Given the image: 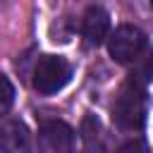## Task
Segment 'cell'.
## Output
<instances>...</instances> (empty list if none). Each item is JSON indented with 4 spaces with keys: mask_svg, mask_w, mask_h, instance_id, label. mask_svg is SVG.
<instances>
[{
    "mask_svg": "<svg viewBox=\"0 0 153 153\" xmlns=\"http://www.w3.org/2000/svg\"><path fill=\"white\" fill-rule=\"evenodd\" d=\"M146 108H148V98H146V88L131 79H127L112 103V120L120 129L124 131H139L146 122Z\"/></svg>",
    "mask_w": 153,
    "mask_h": 153,
    "instance_id": "cell-1",
    "label": "cell"
},
{
    "mask_svg": "<svg viewBox=\"0 0 153 153\" xmlns=\"http://www.w3.org/2000/svg\"><path fill=\"white\" fill-rule=\"evenodd\" d=\"M69 79H72V67L65 57H60V55L38 57V62L33 67V88L38 93L53 96L60 88H65Z\"/></svg>",
    "mask_w": 153,
    "mask_h": 153,
    "instance_id": "cell-2",
    "label": "cell"
},
{
    "mask_svg": "<svg viewBox=\"0 0 153 153\" xmlns=\"http://www.w3.org/2000/svg\"><path fill=\"white\" fill-rule=\"evenodd\" d=\"M108 50H110V57L120 65H134L143 50H146V36L141 29L131 26V24H122L117 26L110 38H108Z\"/></svg>",
    "mask_w": 153,
    "mask_h": 153,
    "instance_id": "cell-3",
    "label": "cell"
},
{
    "mask_svg": "<svg viewBox=\"0 0 153 153\" xmlns=\"http://www.w3.org/2000/svg\"><path fill=\"white\" fill-rule=\"evenodd\" d=\"M41 139L48 153H72L74 151V129L62 120H45L41 124Z\"/></svg>",
    "mask_w": 153,
    "mask_h": 153,
    "instance_id": "cell-4",
    "label": "cell"
},
{
    "mask_svg": "<svg viewBox=\"0 0 153 153\" xmlns=\"http://www.w3.org/2000/svg\"><path fill=\"white\" fill-rule=\"evenodd\" d=\"M31 134L22 120H7L0 124V153H29Z\"/></svg>",
    "mask_w": 153,
    "mask_h": 153,
    "instance_id": "cell-5",
    "label": "cell"
},
{
    "mask_svg": "<svg viewBox=\"0 0 153 153\" xmlns=\"http://www.w3.org/2000/svg\"><path fill=\"white\" fill-rule=\"evenodd\" d=\"M108 29H110V14L100 5H91L84 12V19H81V33H84L86 43L100 45L108 36Z\"/></svg>",
    "mask_w": 153,
    "mask_h": 153,
    "instance_id": "cell-6",
    "label": "cell"
},
{
    "mask_svg": "<svg viewBox=\"0 0 153 153\" xmlns=\"http://www.w3.org/2000/svg\"><path fill=\"white\" fill-rule=\"evenodd\" d=\"M131 81H136V84H141V86H146L148 81H153V50H143V55L134 62V72H131V76H129Z\"/></svg>",
    "mask_w": 153,
    "mask_h": 153,
    "instance_id": "cell-7",
    "label": "cell"
},
{
    "mask_svg": "<svg viewBox=\"0 0 153 153\" xmlns=\"http://www.w3.org/2000/svg\"><path fill=\"white\" fill-rule=\"evenodd\" d=\"M12 103H14V86L5 74H0V115H5L12 108Z\"/></svg>",
    "mask_w": 153,
    "mask_h": 153,
    "instance_id": "cell-8",
    "label": "cell"
},
{
    "mask_svg": "<svg viewBox=\"0 0 153 153\" xmlns=\"http://www.w3.org/2000/svg\"><path fill=\"white\" fill-rule=\"evenodd\" d=\"M115 153H151V148H148V143H146L141 136H134V139L124 141Z\"/></svg>",
    "mask_w": 153,
    "mask_h": 153,
    "instance_id": "cell-9",
    "label": "cell"
}]
</instances>
